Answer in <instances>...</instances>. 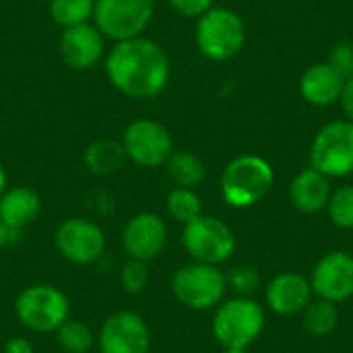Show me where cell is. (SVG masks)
I'll list each match as a JSON object with an SVG mask.
<instances>
[{
	"label": "cell",
	"instance_id": "cell-1",
	"mask_svg": "<svg viewBox=\"0 0 353 353\" xmlns=\"http://www.w3.org/2000/svg\"><path fill=\"white\" fill-rule=\"evenodd\" d=\"M170 70L168 52L145 35L116 41L105 56L108 81L132 99L157 97L170 81Z\"/></svg>",
	"mask_w": 353,
	"mask_h": 353
},
{
	"label": "cell",
	"instance_id": "cell-2",
	"mask_svg": "<svg viewBox=\"0 0 353 353\" xmlns=\"http://www.w3.org/2000/svg\"><path fill=\"white\" fill-rule=\"evenodd\" d=\"M265 323V308L256 300L236 296L215 308L211 331L223 350H248L261 337Z\"/></svg>",
	"mask_w": 353,
	"mask_h": 353
},
{
	"label": "cell",
	"instance_id": "cell-3",
	"mask_svg": "<svg viewBox=\"0 0 353 353\" xmlns=\"http://www.w3.org/2000/svg\"><path fill=\"white\" fill-rule=\"evenodd\" d=\"M273 165L261 155H238L221 174V196L234 209L261 203L273 188Z\"/></svg>",
	"mask_w": 353,
	"mask_h": 353
},
{
	"label": "cell",
	"instance_id": "cell-4",
	"mask_svg": "<svg viewBox=\"0 0 353 353\" xmlns=\"http://www.w3.org/2000/svg\"><path fill=\"white\" fill-rule=\"evenodd\" d=\"M194 41L205 58L213 62L230 60L238 56L246 43L244 21L232 8L211 6L196 21Z\"/></svg>",
	"mask_w": 353,
	"mask_h": 353
},
{
	"label": "cell",
	"instance_id": "cell-5",
	"mask_svg": "<svg viewBox=\"0 0 353 353\" xmlns=\"http://www.w3.org/2000/svg\"><path fill=\"white\" fill-rule=\"evenodd\" d=\"M228 292L225 273L217 265L188 263L172 275L174 298L190 310H211L223 302Z\"/></svg>",
	"mask_w": 353,
	"mask_h": 353
},
{
	"label": "cell",
	"instance_id": "cell-6",
	"mask_svg": "<svg viewBox=\"0 0 353 353\" xmlns=\"http://www.w3.org/2000/svg\"><path fill=\"white\" fill-rule=\"evenodd\" d=\"M70 312L68 298L50 283L25 288L14 300V314L23 327L35 333H54Z\"/></svg>",
	"mask_w": 353,
	"mask_h": 353
},
{
	"label": "cell",
	"instance_id": "cell-7",
	"mask_svg": "<svg viewBox=\"0 0 353 353\" xmlns=\"http://www.w3.org/2000/svg\"><path fill=\"white\" fill-rule=\"evenodd\" d=\"M182 246L192 261L219 267L236 252V236L219 217L199 215L184 225Z\"/></svg>",
	"mask_w": 353,
	"mask_h": 353
},
{
	"label": "cell",
	"instance_id": "cell-8",
	"mask_svg": "<svg viewBox=\"0 0 353 353\" xmlns=\"http://www.w3.org/2000/svg\"><path fill=\"white\" fill-rule=\"evenodd\" d=\"M153 14L155 0H95L93 25L116 43L143 35Z\"/></svg>",
	"mask_w": 353,
	"mask_h": 353
},
{
	"label": "cell",
	"instance_id": "cell-9",
	"mask_svg": "<svg viewBox=\"0 0 353 353\" xmlns=\"http://www.w3.org/2000/svg\"><path fill=\"white\" fill-rule=\"evenodd\" d=\"M310 165L327 178L353 174V122L333 120L325 124L310 145Z\"/></svg>",
	"mask_w": 353,
	"mask_h": 353
},
{
	"label": "cell",
	"instance_id": "cell-10",
	"mask_svg": "<svg viewBox=\"0 0 353 353\" xmlns=\"http://www.w3.org/2000/svg\"><path fill=\"white\" fill-rule=\"evenodd\" d=\"M126 159L139 168H161L174 153V139L170 130L151 118L132 120L122 137Z\"/></svg>",
	"mask_w": 353,
	"mask_h": 353
},
{
	"label": "cell",
	"instance_id": "cell-11",
	"mask_svg": "<svg viewBox=\"0 0 353 353\" xmlns=\"http://www.w3.org/2000/svg\"><path fill=\"white\" fill-rule=\"evenodd\" d=\"M54 244L64 261L72 265H93L105 252V234L91 219L68 217L58 225Z\"/></svg>",
	"mask_w": 353,
	"mask_h": 353
},
{
	"label": "cell",
	"instance_id": "cell-12",
	"mask_svg": "<svg viewBox=\"0 0 353 353\" xmlns=\"http://www.w3.org/2000/svg\"><path fill=\"white\" fill-rule=\"evenodd\" d=\"M312 294L321 300L341 304L353 296V256L345 250H333L319 259L310 273Z\"/></svg>",
	"mask_w": 353,
	"mask_h": 353
},
{
	"label": "cell",
	"instance_id": "cell-13",
	"mask_svg": "<svg viewBox=\"0 0 353 353\" xmlns=\"http://www.w3.org/2000/svg\"><path fill=\"white\" fill-rule=\"evenodd\" d=\"M151 331L145 319L132 310H120L105 319L99 331L101 353H149Z\"/></svg>",
	"mask_w": 353,
	"mask_h": 353
},
{
	"label": "cell",
	"instance_id": "cell-14",
	"mask_svg": "<svg viewBox=\"0 0 353 353\" xmlns=\"http://www.w3.org/2000/svg\"><path fill=\"white\" fill-rule=\"evenodd\" d=\"M168 242L165 221L151 211H141L132 215L122 230V246L128 259L153 261L157 259Z\"/></svg>",
	"mask_w": 353,
	"mask_h": 353
},
{
	"label": "cell",
	"instance_id": "cell-15",
	"mask_svg": "<svg viewBox=\"0 0 353 353\" xmlns=\"http://www.w3.org/2000/svg\"><path fill=\"white\" fill-rule=\"evenodd\" d=\"M58 52L66 66L72 70H91L105 54V37L93 23L62 29Z\"/></svg>",
	"mask_w": 353,
	"mask_h": 353
},
{
	"label": "cell",
	"instance_id": "cell-16",
	"mask_svg": "<svg viewBox=\"0 0 353 353\" xmlns=\"http://www.w3.org/2000/svg\"><path fill=\"white\" fill-rule=\"evenodd\" d=\"M312 296L310 279L294 271L275 275L265 288V304L279 316L302 314L304 308L312 302Z\"/></svg>",
	"mask_w": 353,
	"mask_h": 353
},
{
	"label": "cell",
	"instance_id": "cell-17",
	"mask_svg": "<svg viewBox=\"0 0 353 353\" xmlns=\"http://www.w3.org/2000/svg\"><path fill=\"white\" fill-rule=\"evenodd\" d=\"M345 79L329 64L319 62L304 70L300 79V95L316 108H329L341 99Z\"/></svg>",
	"mask_w": 353,
	"mask_h": 353
},
{
	"label": "cell",
	"instance_id": "cell-18",
	"mask_svg": "<svg viewBox=\"0 0 353 353\" xmlns=\"http://www.w3.org/2000/svg\"><path fill=\"white\" fill-rule=\"evenodd\" d=\"M331 184L325 174L314 170L312 165L302 170L290 184V199L292 205L306 215L321 213L327 209L329 199H331Z\"/></svg>",
	"mask_w": 353,
	"mask_h": 353
},
{
	"label": "cell",
	"instance_id": "cell-19",
	"mask_svg": "<svg viewBox=\"0 0 353 353\" xmlns=\"http://www.w3.org/2000/svg\"><path fill=\"white\" fill-rule=\"evenodd\" d=\"M41 211L39 194L29 186L6 188L0 196V219L17 232H23L29 223L37 219Z\"/></svg>",
	"mask_w": 353,
	"mask_h": 353
},
{
	"label": "cell",
	"instance_id": "cell-20",
	"mask_svg": "<svg viewBox=\"0 0 353 353\" xmlns=\"http://www.w3.org/2000/svg\"><path fill=\"white\" fill-rule=\"evenodd\" d=\"M85 165L89 172L97 174V176H108L118 172L124 161H126V153L122 147V141H112V139H99L93 141L87 149H85Z\"/></svg>",
	"mask_w": 353,
	"mask_h": 353
},
{
	"label": "cell",
	"instance_id": "cell-21",
	"mask_svg": "<svg viewBox=\"0 0 353 353\" xmlns=\"http://www.w3.org/2000/svg\"><path fill=\"white\" fill-rule=\"evenodd\" d=\"M165 172L174 186L180 188H196L207 176L205 161L190 151H174L165 161Z\"/></svg>",
	"mask_w": 353,
	"mask_h": 353
},
{
	"label": "cell",
	"instance_id": "cell-22",
	"mask_svg": "<svg viewBox=\"0 0 353 353\" xmlns=\"http://www.w3.org/2000/svg\"><path fill=\"white\" fill-rule=\"evenodd\" d=\"M302 327L312 337H327L339 327V308L327 300H312L302 312Z\"/></svg>",
	"mask_w": 353,
	"mask_h": 353
},
{
	"label": "cell",
	"instance_id": "cell-23",
	"mask_svg": "<svg viewBox=\"0 0 353 353\" xmlns=\"http://www.w3.org/2000/svg\"><path fill=\"white\" fill-rule=\"evenodd\" d=\"M54 333H56L58 347L64 353H87L95 343V335L91 327L74 319H66Z\"/></svg>",
	"mask_w": 353,
	"mask_h": 353
},
{
	"label": "cell",
	"instance_id": "cell-24",
	"mask_svg": "<svg viewBox=\"0 0 353 353\" xmlns=\"http://www.w3.org/2000/svg\"><path fill=\"white\" fill-rule=\"evenodd\" d=\"M95 0H50V17L62 29L89 23L93 19Z\"/></svg>",
	"mask_w": 353,
	"mask_h": 353
},
{
	"label": "cell",
	"instance_id": "cell-25",
	"mask_svg": "<svg viewBox=\"0 0 353 353\" xmlns=\"http://www.w3.org/2000/svg\"><path fill=\"white\" fill-rule=\"evenodd\" d=\"M165 209L168 215L178 221V223H188L192 219H196L199 215H203V201L201 196L194 192V188H180L174 186L165 199Z\"/></svg>",
	"mask_w": 353,
	"mask_h": 353
},
{
	"label": "cell",
	"instance_id": "cell-26",
	"mask_svg": "<svg viewBox=\"0 0 353 353\" xmlns=\"http://www.w3.org/2000/svg\"><path fill=\"white\" fill-rule=\"evenodd\" d=\"M327 213L333 225H337L339 230H353V184L331 192Z\"/></svg>",
	"mask_w": 353,
	"mask_h": 353
},
{
	"label": "cell",
	"instance_id": "cell-27",
	"mask_svg": "<svg viewBox=\"0 0 353 353\" xmlns=\"http://www.w3.org/2000/svg\"><path fill=\"white\" fill-rule=\"evenodd\" d=\"M120 281L126 294L139 296L145 292V288L149 285V267L145 261L139 259H128L120 271Z\"/></svg>",
	"mask_w": 353,
	"mask_h": 353
},
{
	"label": "cell",
	"instance_id": "cell-28",
	"mask_svg": "<svg viewBox=\"0 0 353 353\" xmlns=\"http://www.w3.org/2000/svg\"><path fill=\"white\" fill-rule=\"evenodd\" d=\"M225 281H228V288L232 292H236L238 296L250 298L261 285V275L254 267L240 265V267H234L225 273Z\"/></svg>",
	"mask_w": 353,
	"mask_h": 353
},
{
	"label": "cell",
	"instance_id": "cell-29",
	"mask_svg": "<svg viewBox=\"0 0 353 353\" xmlns=\"http://www.w3.org/2000/svg\"><path fill=\"white\" fill-rule=\"evenodd\" d=\"M329 64L347 81L353 77V41H339L329 56Z\"/></svg>",
	"mask_w": 353,
	"mask_h": 353
},
{
	"label": "cell",
	"instance_id": "cell-30",
	"mask_svg": "<svg viewBox=\"0 0 353 353\" xmlns=\"http://www.w3.org/2000/svg\"><path fill=\"white\" fill-rule=\"evenodd\" d=\"M170 4L182 17L199 19L213 6V0H170Z\"/></svg>",
	"mask_w": 353,
	"mask_h": 353
},
{
	"label": "cell",
	"instance_id": "cell-31",
	"mask_svg": "<svg viewBox=\"0 0 353 353\" xmlns=\"http://www.w3.org/2000/svg\"><path fill=\"white\" fill-rule=\"evenodd\" d=\"M2 353H35V350H33V343L29 339H25V337H10L4 343Z\"/></svg>",
	"mask_w": 353,
	"mask_h": 353
},
{
	"label": "cell",
	"instance_id": "cell-32",
	"mask_svg": "<svg viewBox=\"0 0 353 353\" xmlns=\"http://www.w3.org/2000/svg\"><path fill=\"white\" fill-rule=\"evenodd\" d=\"M339 103H341V108H343V112H345L347 120H352L353 122V77L345 81V85H343V93H341V99H339Z\"/></svg>",
	"mask_w": 353,
	"mask_h": 353
},
{
	"label": "cell",
	"instance_id": "cell-33",
	"mask_svg": "<svg viewBox=\"0 0 353 353\" xmlns=\"http://www.w3.org/2000/svg\"><path fill=\"white\" fill-rule=\"evenodd\" d=\"M19 238H21V232L10 230V228L0 219V250L6 248V246H10V244H14V242H19Z\"/></svg>",
	"mask_w": 353,
	"mask_h": 353
},
{
	"label": "cell",
	"instance_id": "cell-34",
	"mask_svg": "<svg viewBox=\"0 0 353 353\" xmlns=\"http://www.w3.org/2000/svg\"><path fill=\"white\" fill-rule=\"evenodd\" d=\"M6 188H8V178H6V172H4V168H2V163H0V196L4 194Z\"/></svg>",
	"mask_w": 353,
	"mask_h": 353
},
{
	"label": "cell",
	"instance_id": "cell-35",
	"mask_svg": "<svg viewBox=\"0 0 353 353\" xmlns=\"http://www.w3.org/2000/svg\"><path fill=\"white\" fill-rule=\"evenodd\" d=\"M221 353H248V350H223Z\"/></svg>",
	"mask_w": 353,
	"mask_h": 353
}]
</instances>
